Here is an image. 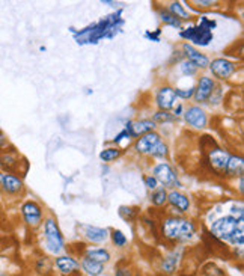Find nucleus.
<instances>
[{
    "instance_id": "f257e3e1",
    "label": "nucleus",
    "mask_w": 244,
    "mask_h": 276,
    "mask_svg": "<svg viewBox=\"0 0 244 276\" xmlns=\"http://www.w3.org/2000/svg\"><path fill=\"white\" fill-rule=\"evenodd\" d=\"M163 235L171 240H185L190 238L195 232V225L187 219L181 217H167L161 225Z\"/></svg>"
},
{
    "instance_id": "f03ea898",
    "label": "nucleus",
    "mask_w": 244,
    "mask_h": 276,
    "mask_svg": "<svg viewBox=\"0 0 244 276\" xmlns=\"http://www.w3.org/2000/svg\"><path fill=\"white\" fill-rule=\"evenodd\" d=\"M116 22H121L119 17L116 15H110L106 20L100 22L95 26H90L82 32H79L76 35V40L79 44H85V43H98L103 36H107V30H111L116 26Z\"/></svg>"
},
{
    "instance_id": "7ed1b4c3",
    "label": "nucleus",
    "mask_w": 244,
    "mask_h": 276,
    "mask_svg": "<svg viewBox=\"0 0 244 276\" xmlns=\"http://www.w3.org/2000/svg\"><path fill=\"white\" fill-rule=\"evenodd\" d=\"M243 219L237 220V217L234 216H224L217 219L216 222L211 225V232L222 238V240H231V237L234 235V232L238 230V227H241Z\"/></svg>"
},
{
    "instance_id": "20e7f679",
    "label": "nucleus",
    "mask_w": 244,
    "mask_h": 276,
    "mask_svg": "<svg viewBox=\"0 0 244 276\" xmlns=\"http://www.w3.org/2000/svg\"><path fill=\"white\" fill-rule=\"evenodd\" d=\"M44 231H45L47 246L50 248V251H53L56 253L61 252L64 249V238H62V234L59 231L58 224H56L53 219H47L45 225H44Z\"/></svg>"
},
{
    "instance_id": "39448f33",
    "label": "nucleus",
    "mask_w": 244,
    "mask_h": 276,
    "mask_svg": "<svg viewBox=\"0 0 244 276\" xmlns=\"http://www.w3.org/2000/svg\"><path fill=\"white\" fill-rule=\"evenodd\" d=\"M181 36L185 40L195 43L196 46H208L213 41V32L205 29L203 26H192L181 32Z\"/></svg>"
},
{
    "instance_id": "423d86ee",
    "label": "nucleus",
    "mask_w": 244,
    "mask_h": 276,
    "mask_svg": "<svg viewBox=\"0 0 244 276\" xmlns=\"http://www.w3.org/2000/svg\"><path fill=\"white\" fill-rule=\"evenodd\" d=\"M210 69L214 77L220 80H226L235 72V65L226 59L220 58V59H214L213 64H210Z\"/></svg>"
},
{
    "instance_id": "0eeeda50",
    "label": "nucleus",
    "mask_w": 244,
    "mask_h": 276,
    "mask_svg": "<svg viewBox=\"0 0 244 276\" xmlns=\"http://www.w3.org/2000/svg\"><path fill=\"white\" fill-rule=\"evenodd\" d=\"M154 174H155V180L161 181L163 184L169 187H179V181L177 180L175 172L172 171V168L169 166L167 163H160L154 168Z\"/></svg>"
},
{
    "instance_id": "6e6552de",
    "label": "nucleus",
    "mask_w": 244,
    "mask_h": 276,
    "mask_svg": "<svg viewBox=\"0 0 244 276\" xmlns=\"http://www.w3.org/2000/svg\"><path fill=\"white\" fill-rule=\"evenodd\" d=\"M22 213H23V217H24L27 225H30V227L40 225L41 217H43V211H41V207L36 204V202L29 201V202H26V204H23Z\"/></svg>"
},
{
    "instance_id": "1a4fd4ad",
    "label": "nucleus",
    "mask_w": 244,
    "mask_h": 276,
    "mask_svg": "<svg viewBox=\"0 0 244 276\" xmlns=\"http://www.w3.org/2000/svg\"><path fill=\"white\" fill-rule=\"evenodd\" d=\"M214 80L211 79V77H206V76H203V77H200V80H199V83H198V88L195 89V100L196 101H199V103H203V101H206L210 97H211V94H213V91H214Z\"/></svg>"
},
{
    "instance_id": "9d476101",
    "label": "nucleus",
    "mask_w": 244,
    "mask_h": 276,
    "mask_svg": "<svg viewBox=\"0 0 244 276\" xmlns=\"http://www.w3.org/2000/svg\"><path fill=\"white\" fill-rule=\"evenodd\" d=\"M177 103V94L175 89H172L171 86H164L157 92V104L161 110H169L172 109Z\"/></svg>"
},
{
    "instance_id": "9b49d317",
    "label": "nucleus",
    "mask_w": 244,
    "mask_h": 276,
    "mask_svg": "<svg viewBox=\"0 0 244 276\" xmlns=\"http://www.w3.org/2000/svg\"><path fill=\"white\" fill-rule=\"evenodd\" d=\"M155 128V122L151 119H143V121H137V122H130L127 125V133L130 135V138H136L140 135H146L151 133Z\"/></svg>"
},
{
    "instance_id": "f8f14e48",
    "label": "nucleus",
    "mask_w": 244,
    "mask_h": 276,
    "mask_svg": "<svg viewBox=\"0 0 244 276\" xmlns=\"http://www.w3.org/2000/svg\"><path fill=\"white\" fill-rule=\"evenodd\" d=\"M185 121L195 128H203L206 125V115L200 107L193 106L185 110Z\"/></svg>"
},
{
    "instance_id": "ddd939ff",
    "label": "nucleus",
    "mask_w": 244,
    "mask_h": 276,
    "mask_svg": "<svg viewBox=\"0 0 244 276\" xmlns=\"http://www.w3.org/2000/svg\"><path fill=\"white\" fill-rule=\"evenodd\" d=\"M158 142H160V136L157 133H146L136 142L134 150L140 154H149V151H151L154 148V145H157Z\"/></svg>"
},
{
    "instance_id": "4468645a",
    "label": "nucleus",
    "mask_w": 244,
    "mask_h": 276,
    "mask_svg": "<svg viewBox=\"0 0 244 276\" xmlns=\"http://www.w3.org/2000/svg\"><path fill=\"white\" fill-rule=\"evenodd\" d=\"M182 50H184L185 56L189 58V62H192L196 68H206V67L210 65L208 58L203 56V54H200L199 51H196L192 46L185 44V46L182 47Z\"/></svg>"
},
{
    "instance_id": "2eb2a0df",
    "label": "nucleus",
    "mask_w": 244,
    "mask_h": 276,
    "mask_svg": "<svg viewBox=\"0 0 244 276\" xmlns=\"http://www.w3.org/2000/svg\"><path fill=\"white\" fill-rule=\"evenodd\" d=\"M0 184H2V187L8 193H17V192H20L22 187H23L22 180L15 175H12V174H2L0 175Z\"/></svg>"
},
{
    "instance_id": "dca6fc26",
    "label": "nucleus",
    "mask_w": 244,
    "mask_h": 276,
    "mask_svg": "<svg viewBox=\"0 0 244 276\" xmlns=\"http://www.w3.org/2000/svg\"><path fill=\"white\" fill-rule=\"evenodd\" d=\"M82 228H83L85 235L93 243H103L109 238L107 230H103V228H98V227H90V225H85Z\"/></svg>"
},
{
    "instance_id": "f3484780",
    "label": "nucleus",
    "mask_w": 244,
    "mask_h": 276,
    "mask_svg": "<svg viewBox=\"0 0 244 276\" xmlns=\"http://www.w3.org/2000/svg\"><path fill=\"white\" fill-rule=\"evenodd\" d=\"M167 199H169V202H171V204L175 207V208H178L179 211H189V207H190V201H189V198H187L185 195H182V193H179V192H177V190H174V192H171L167 195Z\"/></svg>"
},
{
    "instance_id": "a211bd4d",
    "label": "nucleus",
    "mask_w": 244,
    "mask_h": 276,
    "mask_svg": "<svg viewBox=\"0 0 244 276\" xmlns=\"http://www.w3.org/2000/svg\"><path fill=\"white\" fill-rule=\"evenodd\" d=\"M228 160H229V154L224 150H214V151L210 153V163L217 171L226 169Z\"/></svg>"
},
{
    "instance_id": "6ab92c4d",
    "label": "nucleus",
    "mask_w": 244,
    "mask_h": 276,
    "mask_svg": "<svg viewBox=\"0 0 244 276\" xmlns=\"http://www.w3.org/2000/svg\"><path fill=\"white\" fill-rule=\"evenodd\" d=\"M243 168H244V163L243 159L240 156H229L228 164H226V172L229 175H243Z\"/></svg>"
},
{
    "instance_id": "aec40b11",
    "label": "nucleus",
    "mask_w": 244,
    "mask_h": 276,
    "mask_svg": "<svg viewBox=\"0 0 244 276\" xmlns=\"http://www.w3.org/2000/svg\"><path fill=\"white\" fill-rule=\"evenodd\" d=\"M56 266H58V269L62 273H72L77 269V263L72 258H69V256H59V258L56 260Z\"/></svg>"
},
{
    "instance_id": "412c9836",
    "label": "nucleus",
    "mask_w": 244,
    "mask_h": 276,
    "mask_svg": "<svg viewBox=\"0 0 244 276\" xmlns=\"http://www.w3.org/2000/svg\"><path fill=\"white\" fill-rule=\"evenodd\" d=\"M86 258L103 264V263H107L110 260V255L104 249H88V256H86Z\"/></svg>"
},
{
    "instance_id": "4be33fe9",
    "label": "nucleus",
    "mask_w": 244,
    "mask_h": 276,
    "mask_svg": "<svg viewBox=\"0 0 244 276\" xmlns=\"http://www.w3.org/2000/svg\"><path fill=\"white\" fill-rule=\"evenodd\" d=\"M82 267H83V270H85L88 275H90V276H98V275L103 272V264H100V263H97V261H92V260H89V258H85V260H83Z\"/></svg>"
},
{
    "instance_id": "5701e85b",
    "label": "nucleus",
    "mask_w": 244,
    "mask_h": 276,
    "mask_svg": "<svg viewBox=\"0 0 244 276\" xmlns=\"http://www.w3.org/2000/svg\"><path fill=\"white\" fill-rule=\"evenodd\" d=\"M151 201L154 206H163L164 202L167 201V193L164 189H155L154 193L151 195Z\"/></svg>"
},
{
    "instance_id": "b1692460",
    "label": "nucleus",
    "mask_w": 244,
    "mask_h": 276,
    "mask_svg": "<svg viewBox=\"0 0 244 276\" xmlns=\"http://www.w3.org/2000/svg\"><path fill=\"white\" fill-rule=\"evenodd\" d=\"M169 11H171V14L174 15V17H177L178 20L179 18H189V14H187V11L182 8V5L181 3H178V2H174L172 5H171V8H169Z\"/></svg>"
},
{
    "instance_id": "393cba45",
    "label": "nucleus",
    "mask_w": 244,
    "mask_h": 276,
    "mask_svg": "<svg viewBox=\"0 0 244 276\" xmlns=\"http://www.w3.org/2000/svg\"><path fill=\"white\" fill-rule=\"evenodd\" d=\"M160 15H161V20H163L166 24H171V26H174V27H181V22L178 20L177 17H174L171 12H167V11H161V12H160Z\"/></svg>"
},
{
    "instance_id": "a878e982",
    "label": "nucleus",
    "mask_w": 244,
    "mask_h": 276,
    "mask_svg": "<svg viewBox=\"0 0 244 276\" xmlns=\"http://www.w3.org/2000/svg\"><path fill=\"white\" fill-rule=\"evenodd\" d=\"M119 150L118 148H106L104 151H101L100 154V159L104 160V161H111V160H115L119 157Z\"/></svg>"
},
{
    "instance_id": "bb28decb",
    "label": "nucleus",
    "mask_w": 244,
    "mask_h": 276,
    "mask_svg": "<svg viewBox=\"0 0 244 276\" xmlns=\"http://www.w3.org/2000/svg\"><path fill=\"white\" fill-rule=\"evenodd\" d=\"M177 261H178L177 256H174V255L167 256V258H164V260H163V266H161V267H163V270H164V272H167V273H172V272L175 270Z\"/></svg>"
},
{
    "instance_id": "cd10ccee",
    "label": "nucleus",
    "mask_w": 244,
    "mask_h": 276,
    "mask_svg": "<svg viewBox=\"0 0 244 276\" xmlns=\"http://www.w3.org/2000/svg\"><path fill=\"white\" fill-rule=\"evenodd\" d=\"M149 154L154 156V157H163L167 154V146L163 142H158L157 145H154V148L149 151Z\"/></svg>"
},
{
    "instance_id": "c85d7f7f",
    "label": "nucleus",
    "mask_w": 244,
    "mask_h": 276,
    "mask_svg": "<svg viewBox=\"0 0 244 276\" xmlns=\"http://www.w3.org/2000/svg\"><path fill=\"white\" fill-rule=\"evenodd\" d=\"M111 238H113V243H115L116 246H125V243H127V237H125L124 232L119 231V230H115V231H113V234H111Z\"/></svg>"
},
{
    "instance_id": "c756f323",
    "label": "nucleus",
    "mask_w": 244,
    "mask_h": 276,
    "mask_svg": "<svg viewBox=\"0 0 244 276\" xmlns=\"http://www.w3.org/2000/svg\"><path fill=\"white\" fill-rule=\"evenodd\" d=\"M181 71H182V74H185V76H193L196 72V67L192 62L185 61V62L181 64Z\"/></svg>"
},
{
    "instance_id": "7c9ffc66",
    "label": "nucleus",
    "mask_w": 244,
    "mask_h": 276,
    "mask_svg": "<svg viewBox=\"0 0 244 276\" xmlns=\"http://www.w3.org/2000/svg\"><path fill=\"white\" fill-rule=\"evenodd\" d=\"M243 238H244V235H243V225L241 227H238V230L234 232V235L231 237V243L232 245H238V246H241L243 245Z\"/></svg>"
},
{
    "instance_id": "2f4dec72",
    "label": "nucleus",
    "mask_w": 244,
    "mask_h": 276,
    "mask_svg": "<svg viewBox=\"0 0 244 276\" xmlns=\"http://www.w3.org/2000/svg\"><path fill=\"white\" fill-rule=\"evenodd\" d=\"M172 119H174V116H171L167 112H164V110H160V112H157L154 115V122H167Z\"/></svg>"
},
{
    "instance_id": "473e14b6",
    "label": "nucleus",
    "mask_w": 244,
    "mask_h": 276,
    "mask_svg": "<svg viewBox=\"0 0 244 276\" xmlns=\"http://www.w3.org/2000/svg\"><path fill=\"white\" fill-rule=\"evenodd\" d=\"M175 94H177V97H181V98H190L195 94V88H190V89H175Z\"/></svg>"
},
{
    "instance_id": "72a5a7b5",
    "label": "nucleus",
    "mask_w": 244,
    "mask_h": 276,
    "mask_svg": "<svg viewBox=\"0 0 244 276\" xmlns=\"http://www.w3.org/2000/svg\"><path fill=\"white\" fill-rule=\"evenodd\" d=\"M145 183H146V187L151 189V190H155L157 186H158V181L155 180V177H146V178H145Z\"/></svg>"
},
{
    "instance_id": "f704fd0d",
    "label": "nucleus",
    "mask_w": 244,
    "mask_h": 276,
    "mask_svg": "<svg viewBox=\"0 0 244 276\" xmlns=\"http://www.w3.org/2000/svg\"><path fill=\"white\" fill-rule=\"evenodd\" d=\"M158 35H160V30H157L155 33H151V32H146V33H145V36H146V38L153 40V41H160Z\"/></svg>"
},
{
    "instance_id": "c9c22d12",
    "label": "nucleus",
    "mask_w": 244,
    "mask_h": 276,
    "mask_svg": "<svg viewBox=\"0 0 244 276\" xmlns=\"http://www.w3.org/2000/svg\"><path fill=\"white\" fill-rule=\"evenodd\" d=\"M116 276H130V270H127V269H118Z\"/></svg>"
},
{
    "instance_id": "e433bc0d",
    "label": "nucleus",
    "mask_w": 244,
    "mask_h": 276,
    "mask_svg": "<svg viewBox=\"0 0 244 276\" xmlns=\"http://www.w3.org/2000/svg\"><path fill=\"white\" fill-rule=\"evenodd\" d=\"M3 145H6V138L2 132H0V146H3Z\"/></svg>"
},
{
    "instance_id": "4c0bfd02",
    "label": "nucleus",
    "mask_w": 244,
    "mask_h": 276,
    "mask_svg": "<svg viewBox=\"0 0 244 276\" xmlns=\"http://www.w3.org/2000/svg\"><path fill=\"white\" fill-rule=\"evenodd\" d=\"M181 110H182V106L179 104V106H178V107L175 109V115H179V114H181Z\"/></svg>"
},
{
    "instance_id": "58836bf2",
    "label": "nucleus",
    "mask_w": 244,
    "mask_h": 276,
    "mask_svg": "<svg viewBox=\"0 0 244 276\" xmlns=\"http://www.w3.org/2000/svg\"><path fill=\"white\" fill-rule=\"evenodd\" d=\"M198 3H200V5H203V6H211V5H213V2H198Z\"/></svg>"
},
{
    "instance_id": "ea45409f",
    "label": "nucleus",
    "mask_w": 244,
    "mask_h": 276,
    "mask_svg": "<svg viewBox=\"0 0 244 276\" xmlns=\"http://www.w3.org/2000/svg\"><path fill=\"white\" fill-rule=\"evenodd\" d=\"M0 166H2V161H0Z\"/></svg>"
}]
</instances>
